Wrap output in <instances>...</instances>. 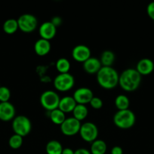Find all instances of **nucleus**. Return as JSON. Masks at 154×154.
I'll use <instances>...</instances> for the list:
<instances>
[{"label": "nucleus", "instance_id": "nucleus-15", "mask_svg": "<svg viewBox=\"0 0 154 154\" xmlns=\"http://www.w3.org/2000/svg\"><path fill=\"white\" fill-rule=\"evenodd\" d=\"M83 69L85 72L89 75H97L100 69L102 67L99 59L91 57L88 60L82 63Z\"/></svg>", "mask_w": 154, "mask_h": 154}, {"label": "nucleus", "instance_id": "nucleus-12", "mask_svg": "<svg viewBox=\"0 0 154 154\" xmlns=\"http://www.w3.org/2000/svg\"><path fill=\"white\" fill-rule=\"evenodd\" d=\"M16 110L11 102H0V120L8 122L13 120L16 116Z\"/></svg>", "mask_w": 154, "mask_h": 154}, {"label": "nucleus", "instance_id": "nucleus-2", "mask_svg": "<svg viewBox=\"0 0 154 154\" xmlns=\"http://www.w3.org/2000/svg\"><path fill=\"white\" fill-rule=\"evenodd\" d=\"M141 77L135 69H127L119 75V85L125 92H134L140 86Z\"/></svg>", "mask_w": 154, "mask_h": 154}, {"label": "nucleus", "instance_id": "nucleus-6", "mask_svg": "<svg viewBox=\"0 0 154 154\" xmlns=\"http://www.w3.org/2000/svg\"><path fill=\"white\" fill-rule=\"evenodd\" d=\"M54 87L59 92H67L73 87L75 78L70 73L58 74L53 81Z\"/></svg>", "mask_w": 154, "mask_h": 154}, {"label": "nucleus", "instance_id": "nucleus-17", "mask_svg": "<svg viewBox=\"0 0 154 154\" xmlns=\"http://www.w3.org/2000/svg\"><path fill=\"white\" fill-rule=\"evenodd\" d=\"M76 105L77 103L74 100L72 96H66L63 98H60L58 108L63 113L66 114V113L72 112Z\"/></svg>", "mask_w": 154, "mask_h": 154}, {"label": "nucleus", "instance_id": "nucleus-25", "mask_svg": "<svg viewBox=\"0 0 154 154\" xmlns=\"http://www.w3.org/2000/svg\"><path fill=\"white\" fill-rule=\"evenodd\" d=\"M55 67L59 74L69 73L71 68L70 62L66 58L61 57L57 60L55 63Z\"/></svg>", "mask_w": 154, "mask_h": 154}, {"label": "nucleus", "instance_id": "nucleus-8", "mask_svg": "<svg viewBox=\"0 0 154 154\" xmlns=\"http://www.w3.org/2000/svg\"><path fill=\"white\" fill-rule=\"evenodd\" d=\"M79 134L83 141L88 143H92L95 140L98 139V126L91 122H85L81 125Z\"/></svg>", "mask_w": 154, "mask_h": 154}, {"label": "nucleus", "instance_id": "nucleus-22", "mask_svg": "<svg viewBox=\"0 0 154 154\" xmlns=\"http://www.w3.org/2000/svg\"><path fill=\"white\" fill-rule=\"evenodd\" d=\"M3 31L8 35H12L16 32L19 28H18V20L14 18L6 20L4 22L2 26Z\"/></svg>", "mask_w": 154, "mask_h": 154}, {"label": "nucleus", "instance_id": "nucleus-21", "mask_svg": "<svg viewBox=\"0 0 154 154\" xmlns=\"http://www.w3.org/2000/svg\"><path fill=\"white\" fill-rule=\"evenodd\" d=\"M49 118L54 124L60 126L63 123V121L66 120V117L65 115V113L60 111L59 108H57V109L50 111Z\"/></svg>", "mask_w": 154, "mask_h": 154}, {"label": "nucleus", "instance_id": "nucleus-18", "mask_svg": "<svg viewBox=\"0 0 154 154\" xmlns=\"http://www.w3.org/2000/svg\"><path fill=\"white\" fill-rule=\"evenodd\" d=\"M90 152L91 154H105L107 150V145L104 141L97 139L91 143Z\"/></svg>", "mask_w": 154, "mask_h": 154}, {"label": "nucleus", "instance_id": "nucleus-5", "mask_svg": "<svg viewBox=\"0 0 154 154\" xmlns=\"http://www.w3.org/2000/svg\"><path fill=\"white\" fill-rule=\"evenodd\" d=\"M60 98L54 90H45L40 96V104L44 109L51 111L58 108Z\"/></svg>", "mask_w": 154, "mask_h": 154}, {"label": "nucleus", "instance_id": "nucleus-24", "mask_svg": "<svg viewBox=\"0 0 154 154\" xmlns=\"http://www.w3.org/2000/svg\"><path fill=\"white\" fill-rule=\"evenodd\" d=\"M115 106L117 108L118 111L129 109V99L124 94L118 95L115 99Z\"/></svg>", "mask_w": 154, "mask_h": 154}, {"label": "nucleus", "instance_id": "nucleus-7", "mask_svg": "<svg viewBox=\"0 0 154 154\" xmlns=\"http://www.w3.org/2000/svg\"><path fill=\"white\" fill-rule=\"evenodd\" d=\"M18 28L25 33L33 32L38 25V20L31 14H24L18 18Z\"/></svg>", "mask_w": 154, "mask_h": 154}, {"label": "nucleus", "instance_id": "nucleus-11", "mask_svg": "<svg viewBox=\"0 0 154 154\" xmlns=\"http://www.w3.org/2000/svg\"><path fill=\"white\" fill-rule=\"evenodd\" d=\"M91 55L90 48L85 45H78L72 50V57L75 61L83 63Z\"/></svg>", "mask_w": 154, "mask_h": 154}, {"label": "nucleus", "instance_id": "nucleus-9", "mask_svg": "<svg viewBox=\"0 0 154 154\" xmlns=\"http://www.w3.org/2000/svg\"><path fill=\"white\" fill-rule=\"evenodd\" d=\"M81 125V122L73 117H68L60 126V132L66 136H73L79 132Z\"/></svg>", "mask_w": 154, "mask_h": 154}, {"label": "nucleus", "instance_id": "nucleus-30", "mask_svg": "<svg viewBox=\"0 0 154 154\" xmlns=\"http://www.w3.org/2000/svg\"><path fill=\"white\" fill-rule=\"evenodd\" d=\"M51 22L56 27L59 26L61 25L62 23V19L61 17H60L59 16H55V17H53L52 19H51Z\"/></svg>", "mask_w": 154, "mask_h": 154}, {"label": "nucleus", "instance_id": "nucleus-4", "mask_svg": "<svg viewBox=\"0 0 154 154\" xmlns=\"http://www.w3.org/2000/svg\"><path fill=\"white\" fill-rule=\"evenodd\" d=\"M12 129L14 134L24 138L31 132V121L28 117L24 115L16 116L12 120Z\"/></svg>", "mask_w": 154, "mask_h": 154}, {"label": "nucleus", "instance_id": "nucleus-27", "mask_svg": "<svg viewBox=\"0 0 154 154\" xmlns=\"http://www.w3.org/2000/svg\"><path fill=\"white\" fill-rule=\"evenodd\" d=\"M11 98V91L7 87H0V102H9Z\"/></svg>", "mask_w": 154, "mask_h": 154}, {"label": "nucleus", "instance_id": "nucleus-10", "mask_svg": "<svg viewBox=\"0 0 154 154\" xmlns=\"http://www.w3.org/2000/svg\"><path fill=\"white\" fill-rule=\"evenodd\" d=\"M94 96L92 90L88 87H79L74 91L72 95V97L77 104L84 105L90 103Z\"/></svg>", "mask_w": 154, "mask_h": 154}, {"label": "nucleus", "instance_id": "nucleus-33", "mask_svg": "<svg viewBox=\"0 0 154 154\" xmlns=\"http://www.w3.org/2000/svg\"><path fill=\"white\" fill-rule=\"evenodd\" d=\"M62 154H74V150L69 147H66L63 149Z\"/></svg>", "mask_w": 154, "mask_h": 154}, {"label": "nucleus", "instance_id": "nucleus-23", "mask_svg": "<svg viewBox=\"0 0 154 154\" xmlns=\"http://www.w3.org/2000/svg\"><path fill=\"white\" fill-rule=\"evenodd\" d=\"M72 113L73 114L74 118L81 122L82 120H84L87 117L88 114V109L87 108L86 105L77 104Z\"/></svg>", "mask_w": 154, "mask_h": 154}, {"label": "nucleus", "instance_id": "nucleus-14", "mask_svg": "<svg viewBox=\"0 0 154 154\" xmlns=\"http://www.w3.org/2000/svg\"><path fill=\"white\" fill-rule=\"evenodd\" d=\"M136 70L140 75H149L153 72L154 63L149 58H143L137 62Z\"/></svg>", "mask_w": 154, "mask_h": 154}, {"label": "nucleus", "instance_id": "nucleus-28", "mask_svg": "<svg viewBox=\"0 0 154 154\" xmlns=\"http://www.w3.org/2000/svg\"><path fill=\"white\" fill-rule=\"evenodd\" d=\"M89 104L92 108L95 110H99L103 107V100L98 96H94Z\"/></svg>", "mask_w": 154, "mask_h": 154}, {"label": "nucleus", "instance_id": "nucleus-1", "mask_svg": "<svg viewBox=\"0 0 154 154\" xmlns=\"http://www.w3.org/2000/svg\"><path fill=\"white\" fill-rule=\"evenodd\" d=\"M96 77L97 82L100 87L106 90H111L119 85V75L113 67L102 66Z\"/></svg>", "mask_w": 154, "mask_h": 154}, {"label": "nucleus", "instance_id": "nucleus-29", "mask_svg": "<svg viewBox=\"0 0 154 154\" xmlns=\"http://www.w3.org/2000/svg\"><path fill=\"white\" fill-rule=\"evenodd\" d=\"M146 14L151 20H154V2H151L146 7Z\"/></svg>", "mask_w": 154, "mask_h": 154}, {"label": "nucleus", "instance_id": "nucleus-3", "mask_svg": "<svg viewBox=\"0 0 154 154\" xmlns=\"http://www.w3.org/2000/svg\"><path fill=\"white\" fill-rule=\"evenodd\" d=\"M136 122V117L131 110L118 111L113 116V123L121 129H128L134 126Z\"/></svg>", "mask_w": 154, "mask_h": 154}, {"label": "nucleus", "instance_id": "nucleus-32", "mask_svg": "<svg viewBox=\"0 0 154 154\" xmlns=\"http://www.w3.org/2000/svg\"><path fill=\"white\" fill-rule=\"evenodd\" d=\"M74 154H91L90 150L85 148H79L74 151Z\"/></svg>", "mask_w": 154, "mask_h": 154}, {"label": "nucleus", "instance_id": "nucleus-20", "mask_svg": "<svg viewBox=\"0 0 154 154\" xmlns=\"http://www.w3.org/2000/svg\"><path fill=\"white\" fill-rule=\"evenodd\" d=\"M63 149L60 142L57 140H51L47 143L45 151L47 154H62Z\"/></svg>", "mask_w": 154, "mask_h": 154}, {"label": "nucleus", "instance_id": "nucleus-19", "mask_svg": "<svg viewBox=\"0 0 154 154\" xmlns=\"http://www.w3.org/2000/svg\"><path fill=\"white\" fill-rule=\"evenodd\" d=\"M115 54L113 51H104V52L101 54V58L99 59L101 61L102 66H105V67H112L113 64L115 62Z\"/></svg>", "mask_w": 154, "mask_h": 154}, {"label": "nucleus", "instance_id": "nucleus-13", "mask_svg": "<svg viewBox=\"0 0 154 154\" xmlns=\"http://www.w3.org/2000/svg\"><path fill=\"white\" fill-rule=\"evenodd\" d=\"M56 33H57V27L51 21L42 23L39 26V34L41 38L50 41L55 37Z\"/></svg>", "mask_w": 154, "mask_h": 154}, {"label": "nucleus", "instance_id": "nucleus-16", "mask_svg": "<svg viewBox=\"0 0 154 154\" xmlns=\"http://www.w3.org/2000/svg\"><path fill=\"white\" fill-rule=\"evenodd\" d=\"M51 45L50 41L43 38H39L35 42L34 51L39 57H45L49 54Z\"/></svg>", "mask_w": 154, "mask_h": 154}, {"label": "nucleus", "instance_id": "nucleus-31", "mask_svg": "<svg viewBox=\"0 0 154 154\" xmlns=\"http://www.w3.org/2000/svg\"><path fill=\"white\" fill-rule=\"evenodd\" d=\"M110 154H123V150L119 146H114L110 150Z\"/></svg>", "mask_w": 154, "mask_h": 154}, {"label": "nucleus", "instance_id": "nucleus-26", "mask_svg": "<svg viewBox=\"0 0 154 154\" xmlns=\"http://www.w3.org/2000/svg\"><path fill=\"white\" fill-rule=\"evenodd\" d=\"M23 142H24L23 137L16 135V134H14L9 138L8 145L11 148L14 149V150H17V149H19L22 146Z\"/></svg>", "mask_w": 154, "mask_h": 154}]
</instances>
